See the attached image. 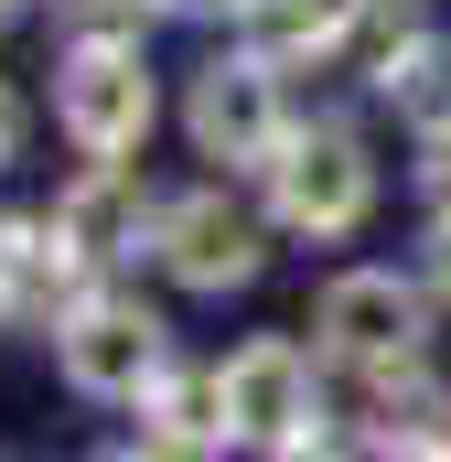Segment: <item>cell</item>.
<instances>
[{
  "label": "cell",
  "mask_w": 451,
  "mask_h": 462,
  "mask_svg": "<svg viewBox=\"0 0 451 462\" xmlns=\"http://www.w3.org/2000/svg\"><path fill=\"white\" fill-rule=\"evenodd\" d=\"M54 118H65V140H76L87 162L140 151V140H151V65H140V43L87 32V43L54 65Z\"/></svg>",
  "instance_id": "1"
},
{
  "label": "cell",
  "mask_w": 451,
  "mask_h": 462,
  "mask_svg": "<svg viewBox=\"0 0 451 462\" xmlns=\"http://www.w3.org/2000/svg\"><path fill=\"white\" fill-rule=\"evenodd\" d=\"M269 205L290 236H354L376 205V162L354 129H290L280 162H269Z\"/></svg>",
  "instance_id": "2"
},
{
  "label": "cell",
  "mask_w": 451,
  "mask_h": 462,
  "mask_svg": "<svg viewBox=\"0 0 451 462\" xmlns=\"http://www.w3.org/2000/svg\"><path fill=\"white\" fill-rule=\"evenodd\" d=\"M312 334H323V355L387 376V365H409V355L430 345V301L398 269H344V280H323V301H312Z\"/></svg>",
  "instance_id": "3"
},
{
  "label": "cell",
  "mask_w": 451,
  "mask_h": 462,
  "mask_svg": "<svg viewBox=\"0 0 451 462\" xmlns=\"http://www.w3.org/2000/svg\"><path fill=\"white\" fill-rule=\"evenodd\" d=\"M54 355H65V387L76 398H140L161 376V312H140L118 291H87L54 323Z\"/></svg>",
  "instance_id": "4"
},
{
  "label": "cell",
  "mask_w": 451,
  "mask_h": 462,
  "mask_svg": "<svg viewBox=\"0 0 451 462\" xmlns=\"http://www.w3.org/2000/svg\"><path fill=\"white\" fill-rule=\"evenodd\" d=\"M226 430H236V441H269V452H323L312 355L290 345V334H258V345L226 365Z\"/></svg>",
  "instance_id": "5"
},
{
  "label": "cell",
  "mask_w": 451,
  "mask_h": 462,
  "mask_svg": "<svg viewBox=\"0 0 451 462\" xmlns=\"http://www.w3.org/2000/svg\"><path fill=\"white\" fill-rule=\"evenodd\" d=\"M183 118H194V151H205V162H226V172H269L280 140H290V118H280V65H258V54L205 65Z\"/></svg>",
  "instance_id": "6"
},
{
  "label": "cell",
  "mask_w": 451,
  "mask_h": 462,
  "mask_svg": "<svg viewBox=\"0 0 451 462\" xmlns=\"http://www.w3.org/2000/svg\"><path fill=\"white\" fill-rule=\"evenodd\" d=\"M151 247H161V269H172L183 291H247V280H258V226L226 205L216 183H205V194H172L161 226H151Z\"/></svg>",
  "instance_id": "7"
},
{
  "label": "cell",
  "mask_w": 451,
  "mask_h": 462,
  "mask_svg": "<svg viewBox=\"0 0 451 462\" xmlns=\"http://www.w3.org/2000/svg\"><path fill=\"white\" fill-rule=\"evenodd\" d=\"M87 247L54 226V216H0V291H11V312H43V323H65L87 291Z\"/></svg>",
  "instance_id": "8"
},
{
  "label": "cell",
  "mask_w": 451,
  "mask_h": 462,
  "mask_svg": "<svg viewBox=\"0 0 451 462\" xmlns=\"http://www.w3.org/2000/svg\"><path fill=\"white\" fill-rule=\"evenodd\" d=\"M54 226L76 236V247H87V269H97V258H129L140 236L161 226V205H151V194H140L118 162H97L87 183H65V194H54Z\"/></svg>",
  "instance_id": "9"
},
{
  "label": "cell",
  "mask_w": 451,
  "mask_h": 462,
  "mask_svg": "<svg viewBox=\"0 0 451 462\" xmlns=\"http://www.w3.org/2000/svg\"><path fill=\"white\" fill-rule=\"evenodd\" d=\"M129 409H140V441H151V452H226V441H236V430H226V376H172V365H161Z\"/></svg>",
  "instance_id": "10"
},
{
  "label": "cell",
  "mask_w": 451,
  "mask_h": 462,
  "mask_svg": "<svg viewBox=\"0 0 451 462\" xmlns=\"http://www.w3.org/2000/svg\"><path fill=\"white\" fill-rule=\"evenodd\" d=\"M344 0H236V54L290 65V54H334Z\"/></svg>",
  "instance_id": "11"
},
{
  "label": "cell",
  "mask_w": 451,
  "mask_h": 462,
  "mask_svg": "<svg viewBox=\"0 0 451 462\" xmlns=\"http://www.w3.org/2000/svg\"><path fill=\"white\" fill-rule=\"evenodd\" d=\"M419 43V11L409 0H344V22H334V65L344 76H365V87H387V65Z\"/></svg>",
  "instance_id": "12"
},
{
  "label": "cell",
  "mask_w": 451,
  "mask_h": 462,
  "mask_svg": "<svg viewBox=\"0 0 451 462\" xmlns=\"http://www.w3.org/2000/svg\"><path fill=\"white\" fill-rule=\"evenodd\" d=\"M387 97H398V118H419L430 140L451 129V43H409L398 65H387Z\"/></svg>",
  "instance_id": "13"
},
{
  "label": "cell",
  "mask_w": 451,
  "mask_h": 462,
  "mask_svg": "<svg viewBox=\"0 0 451 462\" xmlns=\"http://www.w3.org/2000/svg\"><path fill=\"white\" fill-rule=\"evenodd\" d=\"M451 398L441 387H398V365H387V409H376V452H451Z\"/></svg>",
  "instance_id": "14"
},
{
  "label": "cell",
  "mask_w": 451,
  "mask_h": 462,
  "mask_svg": "<svg viewBox=\"0 0 451 462\" xmlns=\"http://www.w3.org/2000/svg\"><path fill=\"white\" fill-rule=\"evenodd\" d=\"M430 205L451 216V129H441V151H430Z\"/></svg>",
  "instance_id": "15"
},
{
  "label": "cell",
  "mask_w": 451,
  "mask_h": 462,
  "mask_svg": "<svg viewBox=\"0 0 451 462\" xmlns=\"http://www.w3.org/2000/svg\"><path fill=\"white\" fill-rule=\"evenodd\" d=\"M11 151H22V97L0 87V162H11Z\"/></svg>",
  "instance_id": "16"
},
{
  "label": "cell",
  "mask_w": 451,
  "mask_h": 462,
  "mask_svg": "<svg viewBox=\"0 0 451 462\" xmlns=\"http://www.w3.org/2000/svg\"><path fill=\"white\" fill-rule=\"evenodd\" d=\"M430 280H441V301H451V216H441V236H430Z\"/></svg>",
  "instance_id": "17"
},
{
  "label": "cell",
  "mask_w": 451,
  "mask_h": 462,
  "mask_svg": "<svg viewBox=\"0 0 451 462\" xmlns=\"http://www.w3.org/2000/svg\"><path fill=\"white\" fill-rule=\"evenodd\" d=\"M151 11H236V0H151Z\"/></svg>",
  "instance_id": "18"
},
{
  "label": "cell",
  "mask_w": 451,
  "mask_h": 462,
  "mask_svg": "<svg viewBox=\"0 0 451 462\" xmlns=\"http://www.w3.org/2000/svg\"><path fill=\"white\" fill-rule=\"evenodd\" d=\"M0 312H11V291H0Z\"/></svg>",
  "instance_id": "19"
},
{
  "label": "cell",
  "mask_w": 451,
  "mask_h": 462,
  "mask_svg": "<svg viewBox=\"0 0 451 462\" xmlns=\"http://www.w3.org/2000/svg\"><path fill=\"white\" fill-rule=\"evenodd\" d=\"M0 11H11V0H0Z\"/></svg>",
  "instance_id": "20"
}]
</instances>
